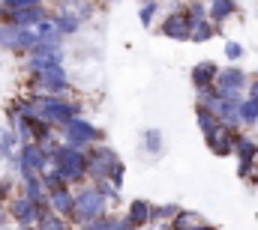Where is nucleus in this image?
<instances>
[{"label":"nucleus","instance_id":"3","mask_svg":"<svg viewBox=\"0 0 258 230\" xmlns=\"http://www.w3.org/2000/svg\"><path fill=\"white\" fill-rule=\"evenodd\" d=\"M39 45V33L36 27H15V24H6L0 21V48L3 51H12V54H30L36 51Z\"/></svg>","mask_w":258,"mask_h":230},{"label":"nucleus","instance_id":"19","mask_svg":"<svg viewBox=\"0 0 258 230\" xmlns=\"http://www.w3.org/2000/svg\"><path fill=\"white\" fill-rule=\"evenodd\" d=\"M207 9H210V21H213V24H222L225 18H231V15L237 12V3H234V0H210Z\"/></svg>","mask_w":258,"mask_h":230},{"label":"nucleus","instance_id":"18","mask_svg":"<svg viewBox=\"0 0 258 230\" xmlns=\"http://www.w3.org/2000/svg\"><path fill=\"white\" fill-rule=\"evenodd\" d=\"M150 209H153V203H147V200H132L129 203V212H126V218H129V224H135V227H147L150 224Z\"/></svg>","mask_w":258,"mask_h":230},{"label":"nucleus","instance_id":"1","mask_svg":"<svg viewBox=\"0 0 258 230\" xmlns=\"http://www.w3.org/2000/svg\"><path fill=\"white\" fill-rule=\"evenodd\" d=\"M33 105H36V120H45L48 126L54 129H63L72 117H81V102H72L66 96H45V93H36L33 96Z\"/></svg>","mask_w":258,"mask_h":230},{"label":"nucleus","instance_id":"33","mask_svg":"<svg viewBox=\"0 0 258 230\" xmlns=\"http://www.w3.org/2000/svg\"><path fill=\"white\" fill-rule=\"evenodd\" d=\"M45 0H0V9H33L42 6Z\"/></svg>","mask_w":258,"mask_h":230},{"label":"nucleus","instance_id":"22","mask_svg":"<svg viewBox=\"0 0 258 230\" xmlns=\"http://www.w3.org/2000/svg\"><path fill=\"white\" fill-rule=\"evenodd\" d=\"M18 138H15V132L12 129H0V159H15L18 156Z\"/></svg>","mask_w":258,"mask_h":230},{"label":"nucleus","instance_id":"31","mask_svg":"<svg viewBox=\"0 0 258 230\" xmlns=\"http://www.w3.org/2000/svg\"><path fill=\"white\" fill-rule=\"evenodd\" d=\"M156 12H159V0L141 3V9H138V21H141L144 27H150V24H153V18H156Z\"/></svg>","mask_w":258,"mask_h":230},{"label":"nucleus","instance_id":"2","mask_svg":"<svg viewBox=\"0 0 258 230\" xmlns=\"http://www.w3.org/2000/svg\"><path fill=\"white\" fill-rule=\"evenodd\" d=\"M108 215V197L96 188V185H84L78 194H75V212H72V224H90L96 218H105Z\"/></svg>","mask_w":258,"mask_h":230},{"label":"nucleus","instance_id":"6","mask_svg":"<svg viewBox=\"0 0 258 230\" xmlns=\"http://www.w3.org/2000/svg\"><path fill=\"white\" fill-rule=\"evenodd\" d=\"M117 162H120V156H117V150H111L108 144H93V147H87V179H93V182L108 179Z\"/></svg>","mask_w":258,"mask_h":230},{"label":"nucleus","instance_id":"17","mask_svg":"<svg viewBox=\"0 0 258 230\" xmlns=\"http://www.w3.org/2000/svg\"><path fill=\"white\" fill-rule=\"evenodd\" d=\"M36 33H39V45L42 48H63V33L57 30V24L51 21V18H45L42 24H36ZM36 45V48H39Z\"/></svg>","mask_w":258,"mask_h":230},{"label":"nucleus","instance_id":"20","mask_svg":"<svg viewBox=\"0 0 258 230\" xmlns=\"http://www.w3.org/2000/svg\"><path fill=\"white\" fill-rule=\"evenodd\" d=\"M51 21L57 24V30H60L63 36H75V33L81 30V24H84L81 18H75V15H72V12H66V9H60L57 15H51Z\"/></svg>","mask_w":258,"mask_h":230},{"label":"nucleus","instance_id":"34","mask_svg":"<svg viewBox=\"0 0 258 230\" xmlns=\"http://www.w3.org/2000/svg\"><path fill=\"white\" fill-rule=\"evenodd\" d=\"M81 230H114V218H96V221H90V224H81Z\"/></svg>","mask_w":258,"mask_h":230},{"label":"nucleus","instance_id":"38","mask_svg":"<svg viewBox=\"0 0 258 230\" xmlns=\"http://www.w3.org/2000/svg\"><path fill=\"white\" fill-rule=\"evenodd\" d=\"M249 96H252V99H258V78L249 84Z\"/></svg>","mask_w":258,"mask_h":230},{"label":"nucleus","instance_id":"28","mask_svg":"<svg viewBox=\"0 0 258 230\" xmlns=\"http://www.w3.org/2000/svg\"><path fill=\"white\" fill-rule=\"evenodd\" d=\"M240 123H243V126H255L258 123V99L246 96V99L240 102Z\"/></svg>","mask_w":258,"mask_h":230},{"label":"nucleus","instance_id":"16","mask_svg":"<svg viewBox=\"0 0 258 230\" xmlns=\"http://www.w3.org/2000/svg\"><path fill=\"white\" fill-rule=\"evenodd\" d=\"M216 75H219V66L213 63V60H201V63H195L192 66V84L195 90H201V87H213L216 84Z\"/></svg>","mask_w":258,"mask_h":230},{"label":"nucleus","instance_id":"25","mask_svg":"<svg viewBox=\"0 0 258 230\" xmlns=\"http://www.w3.org/2000/svg\"><path fill=\"white\" fill-rule=\"evenodd\" d=\"M60 9L72 12V15L81 18V21H90V18H93V3H90V0H63Z\"/></svg>","mask_w":258,"mask_h":230},{"label":"nucleus","instance_id":"10","mask_svg":"<svg viewBox=\"0 0 258 230\" xmlns=\"http://www.w3.org/2000/svg\"><path fill=\"white\" fill-rule=\"evenodd\" d=\"M246 87H249L246 72H240L237 66L219 69V75H216V90H219L225 99H243V90H246Z\"/></svg>","mask_w":258,"mask_h":230},{"label":"nucleus","instance_id":"41","mask_svg":"<svg viewBox=\"0 0 258 230\" xmlns=\"http://www.w3.org/2000/svg\"><path fill=\"white\" fill-rule=\"evenodd\" d=\"M0 197H3V194H0Z\"/></svg>","mask_w":258,"mask_h":230},{"label":"nucleus","instance_id":"23","mask_svg":"<svg viewBox=\"0 0 258 230\" xmlns=\"http://www.w3.org/2000/svg\"><path fill=\"white\" fill-rule=\"evenodd\" d=\"M141 147H144L150 156H159V153L165 150V144H162V132H159V129H144V132H141Z\"/></svg>","mask_w":258,"mask_h":230},{"label":"nucleus","instance_id":"11","mask_svg":"<svg viewBox=\"0 0 258 230\" xmlns=\"http://www.w3.org/2000/svg\"><path fill=\"white\" fill-rule=\"evenodd\" d=\"M9 215H12V221H18V227H36V221L42 215V206L33 203L27 194H18L9 203Z\"/></svg>","mask_w":258,"mask_h":230},{"label":"nucleus","instance_id":"13","mask_svg":"<svg viewBox=\"0 0 258 230\" xmlns=\"http://www.w3.org/2000/svg\"><path fill=\"white\" fill-rule=\"evenodd\" d=\"M63 48H36V51H30L27 54V69H30V75H36V72H45V69H51V66H63Z\"/></svg>","mask_w":258,"mask_h":230},{"label":"nucleus","instance_id":"39","mask_svg":"<svg viewBox=\"0 0 258 230\" xmlns=\"http://www.w3.org/2000/svg\"><path fill=\"white\" fill-rule=\"evenodd\" d=\"M3 224H6V212L0 209V227H3Z\"/></svg>","mask_w":258,"mask_h":230},{"label":"nucleus","instance_id":"15","mask_svg":"<svg viewBox=\"0 0 258 230\" xmlns=\"http://www.w3.org/2000/svg\"><path fill=\"white\" fill-rule=\"evenodd\" d=\"M48 206H51V212H57L63 218H72V212H75V194L69 191V185L48 191Z\"/></svg>","mask_w":258,"mask_h":230},{"label":"nucleus","instance_id":"37","mask_svg":"<svg viewBox=\"0 0 258 230\" xmlns=\"http://www.w3.org/2000/svg\"><path fill=\"white\" fill-rule=\"evenodd\" d=\"M114 230H138V227L129 224V218H114Z\"/></svg>","mask_w":258,"mask_h":230},{"label":"nucleus","instance_id":"30","mask_svg":"<svg viewBox=\"0 0 258 230\" xmlns=\"http://www.w3.org/2000/svg\"><path fill=\"white\" fill-rule=\"evenodd\" d=\"M42 182H45V188H48V191H54V188H63V185H69V182H66V176L60 173V168H48V171L42 173Z\"/></svg>","mask_w":258,"mask_h":230},{"label":"nucleus","instance_id":"5","mask_svg":"<svg viewBox=\"0 0 258 230\" xmlns=\"http://www.w3.org/2000/svg\"><path fill=\"white\" fill-rule=\"evenodd\" d=\"M51 168H60V173L66 176L69 185H72V182H84V179H87V150L63 144Z\"/></svg>","mask_w":258,"mask_h":230},{"label":"nucleus","instance_id":"24","mask_svg":"<svg viewBox=\"0 0 258 230\" xmlns=\"http://www.w3.org/2000/svg\"><path fill=\"white\" fill-rule=\"evenodd\" d=\"M213 36H219V24H213L210 18L192 21V42H207V39H213Z\"/></svg>","mask_w":258,"mask_h":230},{"label":"nucleus","instance_id":"21","mask_svg":"<svg viewBox=\"0 0 258 230\" xmlns=\"http://www.w3.org/2000/svg\"><path fill=\"white\" fill-rule=\"evenodd\" d=\"M195 117H198V129L204 132V138H207V135H213V132L222 126V120L213 114L210 108H204V105H195Z\"/></svg>","mask_w":258,"mask_h":230},{"label":"nucleus","instance_id":"8","mask_svg":"<svg viewBox=\"0 0 258 230\" xmlns=\"http://www.w3.org/2000/svg\"><path fill=\"white\" fill-rule=\"evenodd\" d=\"M48 168L51 165H48V159H45V153L36 141L18 147V171H15L18 176H42Z\"/></svg>","mask_w":258,"mask_h":230},{"label":"nucleus","instance_id":"32","mask_svg":"<svg viewBox=\"0 0 258 230\" xmlns=\"http://www.w3.org/2000/svg\"><path fill=\"white\" fill-rule=\"evenodd\" d=\"M186 15L192 21H204V18H210V9H207L204 0H192V3H186Z\"/></svg>","mask_w":258,"mask_h":230},{"label":"nucleus","instance_id":"26","mask_svg":"<svg viewBox=\"0 0 258 230\" xmlns=\"http://www.w3.org/2000/svg\"><path fill=\"white\" fill-rule=\"evenodd\" d=\"M36 230H69V227H66L63 215H57V212L45 209V212L39 215V221H36Z\"/></svg>","mask_w":258,"mask_h":230},{"label":"nucleus","instance_id":"12","mask_svg":"<svg viewBox=\"0 0 258 230\" xmlns=\"http://www.w3.org/2000/svg\"><path fill=\"white\" fill-rule=\"evenodd\" d=\"M45 18H51L45 12V6H33V9H0V21L15 24V27H36Z\"/></svg>","mask_w":258,"mask_h":230},{"label":"nucleus","instance_id":"36","mask_svg":"<svg viewBox=\"0 0 258 230\" xmlns=\"http://www.w3.org/2000/svg\"><path fill=\"white\" fill-rule=\"evenodd\" d=\"M225 57L228 60H240L243 57V45H240V42H225Z\"/></svg>","mask_w":258,"mask_h":230},{"label":"nucleus","instance_id":"40","mask_svg":"<svg viewBox=\"0 0 258 230\" xmlns=\"http://www.w3.org/2000/svg\"><path fill=\"white\" fill-rule=\"evenodd\" d=\"M159 3H162V0H159Z\"/></svg>","mask_w":258,"mask_h":230},{"label":"nucleus","instance_id":"27","mask_svg":"<svg viewBox=\"0 0 258 230\" xmlns=\"http://www.w3.org/2000/svg\"><path fill=\"white\" fill-rule=\"evenodd\" d=\"M255 150H258V144H255V141H249V138L237 135V144H234V156H237V162H252Z\"/></svg>","mask_w":258,"mask_h":230},{"label":"nucleus","instance_id":"29","mask_svg":"<svg viewBox=\"0 0 258 230\" xmlns=\"http://www.w3.org/2000/svg\"><path fill=\"white\" fill-rule=\"evenodd\" d=\"M174 227H180V230H195V227H201L204 224V218L198 215V212H186V209H180L177 212V218L171 221Z\"/></svg>","mask_w":258,"mask_h":230},{"label":"nucleus","instance_id":"4","mask_svg":"<svg viewBox=\"0 0 258 230\" xmlns=\"http://www.w3.org/2000/svg\"><path fill=\"white\" fill-rule=\"evenodd\" d=\"M60 135H63V144L81 147V150H87L93 144H102V138H105V132L99 126H93L90 120H84V117H72L63 129H60Z\"/></svg>","mask_w":258,"mask_h":230},{"label":"nucleus","instance_id":"14","mask_svg":"<svg viewBox=\"0 0 258 230\" xmlns=\"http://www.w3.org/2000/svg\"><path fill=\"white\" fill-rule=\"evenodd\" d=\"M237 135L240 132H234V129H228L225 123L213 132V135H207L204 141H207V147H210V153L213 156H231L234 153V144H237Z\"/></svg>","mask_w":258,"mask_h":230},{"label":"nucleus","instance_id":"9","mask_svg":"<svg viewBox=\"0 0 258 230\" xmlns=\"http://www.w3.org/2000/svg\"><path fill=\"white\" fill-rule=\"evenodd\" d=\"M159 33L168 36V39H174V42H192V18L186 15V9H177V12H171V15L162 18Z\"/></svg>","mask_w":258,"mask_h":230},{"label":"nucleus","instance_id":"7","mask_svg":"<svg viewBox=\"0 0 258 230\" xmlns=\"http://www.w3.org/2000/svg\"><path fill=\"white\" fill-rule=\"evenodd\" d=\"M30 84H33L36 93H45V96H63V93H69V87H72L63 66H51L45 72H36L30 78Z\"/></svg>","mask_w":258,"mask_h":230},{"label":"nucleus","instance_id":"35","mask_svg":"<svg viewBox=\"0 0 258 230\" xmlns=\"http://www.w3.org/2000/svg\"><path fill=\"white\" fill-rule=\"evenodd\" d=\"M123 173H126V168H123V162H117L114 165V171H111V176H108V182H114L120 191H123Z\"/></svg>","mask_w":258,"mask_h":230}]
</instances>
